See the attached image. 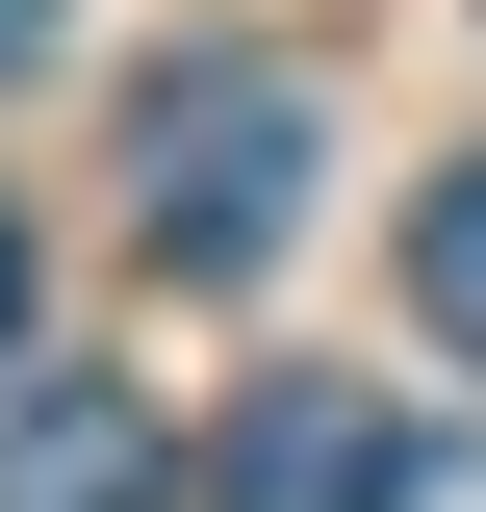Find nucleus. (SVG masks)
I'll use <instances>...</instances> for the list:
<instances>
[{
    "label": "nucleus",
    "mask_w": 486,
    "mask_h": 512,
    "mask_svg": "<svg viewBox=\"0 0 486 512\" xmlns=\"http://www.w3.org/2000/svg\"><path fill=\"white\" fill-rule=\"evenodd\" d=\"M307 154H333L307 52H180V77H128V231L180 256V282H256V256L307 231Z\"/></svg>",
    "instance_id": "obj_1"
},
{
    "label": "nucleus",
    "mask_w": 486,
    "mask_h": 512,
    "mask_svg": "<svg viewBox=\"0 0 486 512\" xmlns=\"http://www.w3.org/2000/svg\"><path fill=\"white\" fill-rule=\"evenodd\" d=\"M0 512H180V436L77 359H0Z\"/></svg>",
    "instance_id": "obj_2"
},
{
    "label": "nucleus",
    "mask_w": 486,
    "mask_h": 512,
    "mask_svg": "<svg viewBox=\"0 0 486 512\" xmlns=\"http://www.w3.org/2000/svg\"><path fill=\"white\" fill-rule=\"evenodd\" d=\"M359 461H384V384H256L231 461H205V512H359Z\"/></svg>",
    "instance_id": "obj_3"
},
{
    "label": "nucleus",
    "mask_w": 486,
    "mask_h": 512,
    "mask_svg": "<svg viewBox=\"0 0 486 512\" xmlns=\"http://www.w3.org/2000/svg\"><path fill=\"white\" fill-rule=\"evenodd\" d=\"M410 308H435V359H486V154L410 205Z\"/></svg>",
    "instance_id": "obj_4"
},
{
    "label": "nucleus",
    "mask_w": 486,
    "mask_h": 512,
    "mask_svg": "<svg viewBox=\"0 0 486 512\" xmlns=\"http://www.w3.org/2000/svg\"><path fill=\"white\" fill-rule=\"evenodd\" d=\"M359 512H486V436H410V410H384V461H359Z\"/></svg>",
    "instance_id": "obj_5"
},
{
    "label": "nucleus",
    "mask_w": 486,
    "mask_h": 512,
    "mask_svg": "<svg viewBox=\"0 0 486 512\" xmlns=\"http://www.w3.org/2000/svg\"><path fill=\"white\" fill-rule=\"evenodd\" d=\"M26 308H52V256H26V205H0V359H26Z\"/></svg>",
    "instance_id": "obj_6"
},
{
    "label": "nucleus",
    "mask_w": 486,
    "mask_h": 512,
    "mask_svg": "<svg viewBox=\"0 0 486 512\" xmlns=\"http://www.w3.org/2000/svg\"><path fill=\"white\" fill-rule=\"evenodd\" d=\"M26 52H52V0H0V77H26Z\"/></svg>",
    "instance_id": "obj_7"
}]
</instances>
